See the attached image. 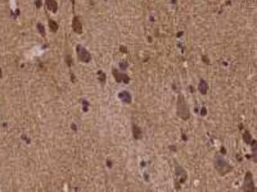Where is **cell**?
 <instances>
[{
	"label": "cell",
	"mask_w": 257,
	"mask_h": 192,
	"mask_svg": "<svg viewBox=\"0 0 257 192\" xmlns=\"http://www.w3.org/2000/svg\"><path fill=\"white\" fill-rule=\"evenodd\" d=\"M176 115L184 121L190 118V112L185 98L182 95H179L176 103Z\"/></svg>",
	"instance_id": "6da1fadb"
},
{
	"label": "cell",
	"mask_w": 257,
	"mask_h": 192,
	"mask_svg": "<svg viewBox=\"0 0 257 192\" xmlns=\"http://www.w3.org/2000/svg\"><path fill=\"white\" fill-rule=\"evenodd\" d=\"M214 168L217 172L223 177L233 169V167L221 156H216L214 161Z\"/></svg>",
	"instance_id": "7a4b0ae2"
},
{
	"label": "cell",
	"mask_w": 257,
	"mask_h": 192,
	"mask_svg": "<svg viewBox=\"0 0 257 192\" xmlns=\"http://www.w3.org/2000/svg\"><path fill=\"white\" fill-rule=\"evenodd\" d=\"M242 189H243L244 191L247 192L256 191V188L255 186H254L253 174H252L250 172H246L245 177H244V179Z\"/></svg>",
	"instance_id": "3957f363"
},
{
	"label": "cell",
	"mask_w": 257,
	"mask_h": 192,
	"mask_svg": "<svg viewBox=\"0 0 257 192\" xmlns=\"http://www.w3.org/2000/svg\"><path fill=\"white\" fill-rule=\"evenodd\" d=\"M186 180H187V174L184 169L181 166H176L175 168V183L176 185L177 184V188H180L179 184L184 183Z\"/></svg>",
	"instance_id": "277c9868"
},
{
	"label": "cell",
	"mask_w": 257,
	"mask_h": 192,
	"mask_svg": "<svg viewBox=\"0 0 257 192\" xmlns=\"http://www.w3.org/2000/svg\"><path fill=\"white\" fill-rule=\"evenodd\" d=\"M77 54H78V56H79V60L82 62L88 63L90 62V53L87 51V50L84 47H82L81 45L79 44L77 46Z\"/></svg>",
	"instance_id": "5b68a950"
},
{
	"label": "cell",
	"mask_w": 257,
	"mask_h": 192,
	"mask_svg": "<svg viewBox=\"0 0 257 192\" xmlns=\"http://www.w3.org/2000/svg\"><path fill=\"white\" fill-rule=\"evenodd\" d=\"M113 74L114 77H115L116 81L117 83H120L121 81H124L125 84H128L129 81H130V78L127 76V75L120 73L116 69H113Z\"/></svg>",
	"instance_id": "8992f818"
},
{
	"label": "cell",
	"mask_w": 257,
	"mask_h": 192,
	"mask_svg": "<svg viewBox=\"0 0 257 192\" xmlns=\"http://www.w3.org/2000/svg\"><path fill=\"white\" fill-rule=\"evenodd\" d=\"M72 28L74 32L76 33L81 34L82 32V25H81V21H79V18L78 17H75L73 18Z\"/></svg>",
	"instance_id": "52a82bcc"
},
{
	"label": "cell",
	"mask_w": 257,
	"mask_h": 192,
	"mask_svg": "<svg viewBox=\"0 0 257 192\" xmlns=\"http://www.w3.org/2000/svg\"><path fill=\"white\" fill-rule=\"evenodd\" d=\"M118 96H119V98L121 99L123 103H127V104L131 103V96L128 92L124 91V92H120Z\"/></svg>",
	"instance_id": "ba28073f"
},
{
	"label": "cell",
	"mask_w": 257,
	"mask_h": 192,
	"mask_svg": "<svg viewBox=\"0 0 257 192\" xmlns=\"http://www.w3.org/2000/svg\"><path fill=\"white\" fill-rule=\"evenodd\" d=\"M47 9L51 10L53 13H56L58 10V4L56 0H46Z\"/></svg>",
	"instance_id": "9c48e42d"
},
{
	"label": "cell",
	"mask_w": 257,
	"mask_h": 192,
	"mask_svg": "<svg viewBox=\"0 0 257 192\" xmlns=\"http://www.w3.org/2000/svg\"><path fill=\"white\" fill-rule=\"evenodd\" d=\"M198 89L202 95H205L207 93L208 91V84L204 80H200V82L198 84Z\"/></svg>",
	"instance_id": "30bf717a"
},
{
	"label": "cell",
	"mask_w": 257,
	"mask_h": 192,
	"mask_svg": "<svg viewBox=\"0 0 257 192\" xmlns=\"http://www.w3.org/2000/svg\"><path fill=\"white\" fill-rule=\"evenodd\" d=\"M132 132H133V136L136 139H139L142 138V131L139 128L134 125L132 128Z\"/></svg>",
	"instance_id": "8fae6325"
},
{
	"label": "cell",
	"mask_w": 257,
	"mask_h": 192,
	"mask_svg": "<svg viewBox=\"0 0 257 192\" xmlns=\"http://www.w3.org/2000/svg\"><path fill=\"white\" fill-rule=\"evenodd\" d=\"M243 139L247 144H250V143H252V141H253V137H252V136H251V134L249 133L248 131H246V132L243 134Z\"/></svg>",
	"instance_id": "7c38bea8"
},
{
	"label": "cell",
	"mask_w": 257,
	"mask_h": 192,
	"mask_svg": "<svg viewBox=\"0 0 257 192\" xmlns=\"http://www.w3.org/2000/svg\"><path fill=\"white\" fill-rule=\"evenodd\" d=\"M49 27L50 29L52 30L53 32H56L58 30V29H59V25H58V24H57L56 21H54L52 20H49Z\"/></svg>",
	"instance_id": "4fadbf2b"
},
{
	"label": "cell",
	"mask_w": 257,
	"mask_h": 192,
	"mask_svg": "<svg viewBox=\"0 0 257 192\" xmlns=\"http://www.w3.org/2000/svg\"><path fill=\"white\" fill-rule=\"evenodd\" d=\"M37 29H38V31L40 32V33H41L42 36H45V29H44V27L43 26V25L38 24V25H37Z\"/></svg>",
	"instance_id": "5bb4252c"
},
{
	"label": "cell",
	"mask_w": 257,
	"mask_h": 192,
	"mask_svg": "<svg viewBox=\"0 0 257 192\" xmlns=\"http://www.w3.org/2000/svg\"><path fill=\"white\" fill-rule=\"evenodd\" d=\"M98 75H99V81L102 83H104L106 79L105 74H104L102 71H99L98 72Z\"/></svg>",
	"instance_id": "9a60e30c"
},
{
	"label": "cell",
	"mask_w": 257,
	"mask_h": 192,
	"mask_svg": "<svg viewBox=\"0 0 257 192\" xmlns=\"http://www.w3.org/2000/svg\"><path fill=\"white\" fill-rule=\"evenodd\" d=\"M127 62H121L120 64V66L122 69H126V68L127 67Z\"/></svg>",
	"instance_id": "2e32d148"
},
{
	"label": "cell",
	"mask_w": 257,
	"mask_h": 192,
	"mask_svg": "<svg viewBox=\"0 0 257 192\" xmlns=\"http://www.w3.org/2000/svg\"><path fill=\"white\" fill-rule=\"evenodd\" d=\"M67 65L69 66L71 65V63H72V61H71V58H70V56H67Z\"/></svg>",
	"instance_id": "e0dca14e"
},
{
	"label": "cell",
	"mask_w": 257,
	"mask_h": 192,
	"mask_svg": "<svg viewBox=\"0 0 257 192\" xmlns=\"http://www.w3.org/2000/svg\"><path fill=\"white\" fill-rule=\"evenodd\" d=\"M207 109H206L205 107H203V109H202V111H201V115H202V116H205L206 114H207Z\"/></svg>",
	"instance_id": "ac0fdd59"
},
{
	"label": "cell",
	"mask_w": 257,
	"mask_h": 192,
	"mask_svg": "<svg viewBox=\"0 0 257 192\" xmlns=\"http://www.w3.org/2000/svg\"><path fill=\"white\" fill-rule=\"evenodd\" d=\"M83 104H84V111H87V106H89V103H87V102H86V101H84Z\"/></svg>",
	"instance_id": "d6986e66"
},
{
	"label": "cell",
	"mask_w": 257,
	"mask_h": 192,
	"mask_svg": "<svg viewBox=\"0 0 257 192\" xmlns=\"http://www.w3.org/2000/svg\"><path fill=\"white\" fill-rule=\"evenodd\" d=\"M41 5H42V2H41V0H36V6L37 7H41Z\"/></svg>",
	"instance_id": "ffe728a7"
},
{
	"label": "cell",
	"mask_w": 257,
	"mask_h": 192,
	"mask_svg": "<svg viewBox=\"0 0 257 192\" xmlns=\"http://www.w3.org/2000/svg\"><path fill=\"white\" fill-rule=\"evenodd\" d=\"M120 51H121L122 52H124V53H127V49L124 47H120Z\"/></svg>",
	"instance_id": "44dd1931"
},
{
	"label": "cell",
	"mask_w": 257,
	"mask_h": 192,
	"mask_svg": "<svg viewBox=\"0 0 257 192\" xmlns=\"http://www.w3.org/2000/svg\"><path fill=\"white\" fill-rule=\"evenodd\" d=\"M203 61H204V62H205L207 63V64H209V60H207V58H206V56H203Z\"/></svg>",
	"instance_id": "7402d4cb"
},
{
	"label": "cell",
	"mask_w": 257,
	"mask_h": 192,
	"mask_svg": "<svg viewBox=\"0 0 257 192\" xmlns=\"http://www.w3.org/2000/svg\"><path fill=\"white\" fill-rule=\"evenodd\" d=\"M2 76V69H1V68H0V78Z\"/></svg>",
	"instance_id": "603a6c76"
}]
</instances>
